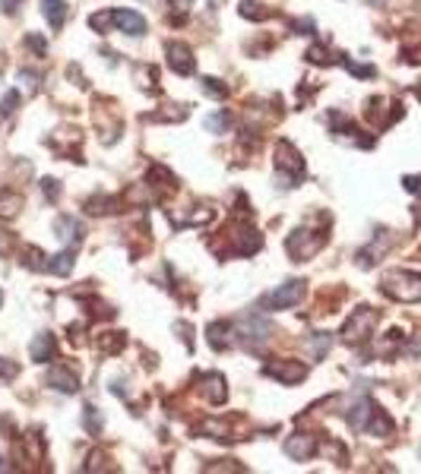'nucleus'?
Masks as SVG:
<instances>
[{
	"label": "nucleus",
	"mask_w": 421,
	"mask_h": 474,
	"mask_svg": "<svg viewBox=\"0 0 421 474\" xmlns=\"http://www.w3.org/2000/svg\"><path fill=\"white\" fill-rule=\"evenodd\" d=\"M383 294L402 303H421V275L408 269H389L380 282Z\"/></svg>",
	"instance_id": "f257e3e1"
},
{
	"label": "nucleus",
	"mask_w": 421,
	"mask_h": 474,
	"mask_svg": "<svg viewBox=\"0 0 421 474\" xmlns=\"http://www.w3.org/2000/svg\"><path fill=\"white\" fill-rule=\"evenodd\" d=\"M276 180H279V187H294V183L304 177V158H301V152L294 149L288 139H279L276 143Z\"/></svg>",
	"instance_id": "f03ea898"
},
{
	"label": "nucleus",
	"mask_w": 421,
	"mask_h": 474,
	"mask_svg": "<svg viewBox=\"0 0 421 474\" xmlns=\"http://www.w3.org/2000/svg\"><path fill=\"white\" fill-rule=\"evenodd\" d=\"M377 320H380V313H377V310H370V307L351 310V316L345 320V326H342V341H345V345H364V341L374 335Z\"/></svg>",
	"instance_id": "7ed1b4c3"
},
{
	"label": "nucleus",
	"mask_w": 421,
	"mask_h": 474,
	"mask_svg": "<svg viewBox=\"0 0 421 474\" xmlns=\"http://www.w3.org/2000/svg\"><path fill=\"white\" fill-rule=\"evenodd\" d=\"M323 244H326V234H323V231H311V228H298V231H294L292 237L285 240V250H288V256H292L294 263H301V259L317 256V253L323 250Z\"/></svg>",
	"instance_id": "20e7f679"
},
{
	"label": "nucleus",
	"mask_w": 421,
	"mask_h": 474,
	"mask_svg": "<svg viewBox=\"0 0 421 474\" xmlns=\"http://www.w3.org/2000/svg\"><path fill=\"white\" fill-rule=\"evenodd\" d=\"M263 373L282 386H298L307 376V364H301V360H273V364L263 367Z\"/></svg>",
	"instance_id": "39448f33"
},
{
	"label": "nucleus",
	"mask_w": 421,
	"mask_h": 474,
	"mask_svg": "<svg viewBox=\"0 0 421 474\" xmlns=\"http://www.w3.org/2000/svg\"><path fill=\"white\" fill-rule=\"evenodd\" d=\"M197 386H200V395L209 404H222L228 398V383H225L222 373H200Z\"/></svg>",
	"instance_id": "423d86ee"
},
{
	"label": "nucleus",
	"mask_w": 421,
	"mask_h": 474,
	"mask_svg": "<svg viewBox=\"0 0 421 474\" xmlns=\"http://www.w3.org/2000/svg\"><path fill=\"white\" fill-rule=\"evenodd\" d=\"M301 294H304V282L288 278L285 284H279V288L269 294V307L273 310H288V307H294V303H301Z\"/></svg>",
	"instance_id": "0eeeda50"
},
{
	"label": "nucleus",
	"mask_w": 421,
	"mask_h": 474,
	"mask_svg": "<svg viewBox=\"0 0 421 474\" xmlns=\"http://www.w3.org/2000/svg\"><path fill=\"white\" fill-rule=\"evenodd\" d=\"M317 436L313 433H292L285 440V455L288 459H294V461H307V459H313L317 455Z\"/></svg>",
	"instance_id": "6e6552de"
},
{
	"label": "nucleus",
	"mask_w": 421,
	"mask_h": 474,
	"mask_svg": "<svg viewBox=\"0 0 421 474\" xmlns=\"http://www.w3.org/2000/svg\"><path fill=\"white\" fill-rule=\"evenodd\" d=\"M165 54H168V67H171L178 76H190L193 70H197V63H193V51L187 48L184 41H171L165 48Z\"/></svg>",
	"instance_id": "1a4fd4ad"
},
{
	"label": "nucleus",
	"mask_w": 421,
	"mask_h": 474,
	"mask_svg": "<svg viewBox=\"0 0 421 474\" xmlns=\"http://www.w3.org/2000/svg\"><path fill=\"white\" fill-rule=\"evenodd\" d=\"M260 246H263V234L257 228H238L231 234V250L238 256H254V253H260Z\"/></svg>",
	"instance_id": "9d476101"
},
{
	"label": "nucleus",
	"mask_w": 421,
	"mask_h": 474,
	"mask_svg": "<svg viewBox=\"0 0 421 474\" xmlns=\"http://www.w3.org/2000/svg\"><path fill=\"white\" fill-rule=\"evenodd\" d=\"M238 332L247 338V345H260V341H266L273 335V326H269V320H260V316H244L238 322Z\"/></svg>",
	"instance_id": "9b49d317"
},
{
	"label": "nucleus",
	"mask_w": 421,
	"mask_h": 474,
	"mask_svg": "<svg viewBox=\"0 0 421 474\" xmlns=\"http://www.w3.org/2000/svg\"><path fill=\"white\" fill-rule=\"evenodd\" d=\"M115 29H121L130 38H140L146 35V19L136 10H115Z\"/></svg>",
	"instance_id": "f8f14e48"
},
{
	"label": "nucleus",
	"mask_w": 421,
	"mask_h": 474,
	"mask_svg": "<svg viewBox=\"0 0 421 474\" xmlns=\"http://www.w3.org/2000/svg\"><path fill=\"white\" fill-rule=\"evenodd\" d=\"M48 386H54V389L64 392V395H73V392H79L77 373L67 370V367H51V370H48Z\"/></svg>",
	"instance_id": "ddd939ff"
},
{
	"label": "nucleus",
	"mask_w": 421,
	"mask_h": 474,
	"mask_svg": "<svg viewBox=\"0 0 421 474\" xmlns=\"http://www.w3.org/2000/svg\"><path fill=\"white\" fill-rule=\"evenodd\" d=\"M54 231H58V237L64 240L67 246H77L79 240H83V225H79V218H73V215H60V218L54 221Z\"/></svg>",
	"instance_id": "4468645a"
},
{
	"label": "nucleus",
	"mask_w": 421,
	"mask_h": 474,
	"mask_svg": "<svg viewBox=\"0 0 421 474\" xmlns=\"http://www.w3.org/2000/svg\"><path fill=\"white\" fill-rule=\"evenodd\" d=\"M146 180H149V187L155 190V196L178 190V177H174L168 168H162V164H153V168H149V177H146Z\"/></svg>",
	"instance_id": "2eb2a0df"
},
{
	"label": "nucleus",
	"mask_w": 421,
	"mask_h": 474,
	"mask_svg": "<svg viewBox=\"0 0 421 474\" xmlns=\"http://www.w3.org/2000/svg\"><path fill=\"white\" fill-rule=\"evenodd\" d=\"M58 357V338L51 332H41L39 338L32 341V360L35 364H48V360Z\"/></svg>",
	"instance_id": "dca6fc26"
},
{
	"label": "nucleus",
	"mask_w": 421,
	"mask_h": 474,
	"mask_svg": "<svg viewBox=\"0 0 421 474\" xmlns=\"http://www.w3.org/2000/svg\"><path fill=\"white\" fill-rule=\"evenodd\" d=\"M387 246H389V234L380 231V240H374L370 246H364V250L358 253V265H361V269H370V265H374L377 259L387 253Z\"/></svg>",
	"instance_id": "f3484780"
},
{
	"label": "nucleus",
	"mask_w": 421,
	"mask_h": 474,
	"mask_svg": "<svg viewBox=\"0 0 421 474\" xmlns=\"http://www.w3.org/2000/svg\"><path fill=\"white\" fill-rule=\"evenodd\" d=\"M41 13H45V19H48L51 29H64L70 6H67L64 0H41Z\"/></svg>",
	"instance_id": "a211bd4d"
},
{
	"label": "nucleus",
	"mask_w": 421,
	"mask_h": 474,
	"mask_svg": "<svg viewBox=\"0 0 421 474\" xmlns=\"http://www.w3.org/2000/svg\"><path fill=\"white\" fill-rule=\"evenodd\" d=\"M370 411H374V402H370V398H358V402L349 408V423H351V430H364V427H368Z\"/></svg>",
	"instance_id": "6ab92c4d"
},
{
	"label": "nucleus",
	"mask_w": 421,
	"mask_h": 474,
	"mask_svg": "<svg viewBox=\"0 0 421 474\" xmlns=\"http://www.w3.org/2000/svg\"><path fill=\"white\" fill-rule=\"evenodd\" d=\"M22 193H16V190H4L0 193V218L4 221H10V218H16L20 215V209H22Z\"/></svg>",
	"instance_id": "aec40b11"
},
{
	"label": "nucleus",
	"mask_w": 421,
	"mask_h": 474,
	"mask_svg": "<svg viewBox=\"0 0 421 474\" xmlns=\"http://www.w3.org/2000/svg\"><path fill=\"white\" fill-rule=\"evenodd\" d=\"M364 433H374V436H389V433H393V421L387 417V411L374 404V411H370V421H368V427H364Z\"/></svg>",
	"instance_id": "412c9836"
},
{
	"label": "nucleus",
	"mask_w": 421,
	"mask_h": 474,
	"mask_svg": "<svg viewBox=\"0 0 421 474\" xmlns=\"http://www.w3.org/2000/svg\"><path fill=\"white\" fill-rule=\"evenodd\" d=\"M197 430L203 436H209V440H228V423L222 417H206V421H200Z\"/></svg>",
	"instance_id": "4be33fe9"
},
{
	"label": "nucleus",
	"mask_w": 421,
	"mask_h": 474,
	"mask_svg": "<svg viewBox=\"0 0 421 474\" xmlns=\"http://www.w3.org/2000/svg\"><path fill=\"white\" fill-rule=\"evenodd\" d=\"M45 272H51V275H70L73 272V250H64V253H58V256H51L45 265Z\"/></svg>",
	"instance_id": "5701e85b"
},
{
	"label": "nucleus",
	"mask_w": 421,
	"mask_h": 474,
	"mask_svg": "<svg viewBox=\"0 0 421 474\" xmlns=\"http://www.w3.org/2000/svg\"><path fill=\"white\" fill-rule=\"evenodd\" d=\"M124 345H127L124 332H105V335H98V338H96V348H98L102 354H117Z\"/></svg>",
	"instance_id": "b1692460"
},
{
	"label": "nucleus",
	"mask_w": 421,
	"mask_h": 474,
	"mask_svg": "<svg viewBox=\"0 0 421 474\" xmlns=\"http://www.w3.org/2000/svg\"><path fill=\"white\" fill-rule=\"evenodd\" d=\"M228 332L231 326L228 322H209V329H206V335H209V345L216 348V351H222V348H228Z\"/></svg>",
	"instance_id": "393cba45"
},
{
	"label": "nucleus",
	"mask_w": 421,
	"mask_h": 474,
	"mask_svg": "<svg viewBox=\"0 0 421 474\" xmlns=\"http://www.w3.org/2000/svg\"><path fill=\"white\" fill-rule=\"evenodd\" d=\"M115 206H117L115 196H92V199L86 202V212L89 215H108V212H115Z\"/></svg>",
	"instance_id": "a878e982"
},
{
	"label": "nucleus",
	"mask_w": 421,
	"mask_h": 474,
	"mask_svg": "<svg viewBox=\"0 0 421 474\" xmlns=\"http://www.w3.org/2000/svg\"><path fill=\"white\" fill-rule=\"evenodd\" d=\"M330 348H332L330 332H313L311 335V354H313V360H323L326 354H330Z\"/></svg>",
	"instance_id": "bb28decb"
},
{
	"label": "nucleus",
	"mask_w": 421,
	"mask_h": 474,
	"mask_svg": "<svg viewBox=\"0 0 421 474\" xmlns=\"http://www.w3.org/2000/svg\"><path fill=\"white\" fill-rule=\"evenodd\" d=\"M89 25L96 32H102V35H108L111 29H115V10H102V13H92L89 16Z\"/></svg>",
	"instance_id": "cd10ccee"
},
{
	"label": "nucleus",
	"mask_w": 421,
	"mask_h": 474,
	"mask_svg": "<svg viewBox=\"0 0 421 474\" xmlns=\"http://www.w3.org/2000/svg\"><path fill=\"white\" fill-rule=\"evenodd\" d=\"M26 269H45L48 265V259H45V253L39 250V246H22V259H20Z\"/></svg>",
	"instance_id": "c85d7f7f"
},
{
	"label": "nucleus",
	"mask_w": 421,
	"mask_h": 474,
	"mask_svg": "<svg viewBox=\"0 0 421 474\" xmlns=\"http://www.w3.org/2000/svg\"><path fill=\"white\" fill-rule=\"evenodd\" d=\"M206 130L209 133H228L231 130V114L228 111H216L206 117Z\"/></svg>",
	"instance_id": "c756f323"
},
{
	"label": "nucleus",
	"mask_w": 421,
	"mask_h": 474,
	"mask_svg": "<svg viewBox=\"0 0 421 474\" xmlns=\"http://www.w3.org/2000/svg\"><path fill=\"white\" fill-rule=\"evenodd\" d=\"M83 427L89 430L92 436H98V433H102V427H105L102 414H98V411L92 408V404H86V408H83Z\"/></svg>",
	"instance_id": "7c9ffc66"
},
{
	"label": "nucleus",
	"mask_w": 421,
	"mask_h": 474,
	"mask_svg": "<svg viewBox=\"0 0 421 474\" xmlns=\"http://www.w3.org/2000/svg\"><path fill=\"white\" fill-rule=\"evenodd\" d=\"M200 88H203L206 95H212V98H225V95H228V86H225L222 79H216V76H203V79H200Z\"/></svg>",
	"instance_id": "2f4dec72"
},
{
	"label": "nucleus",
	"mask_w": 421,
	"mask_h": 474,
	"mask_svg": "<svg viewBox=\"0 0 421 474\" xmlns=\"http://www.w3.org/2000/svg\"><path fill=\"white\" fill-rule=\"evenodd\" d=\"M241 16L244 19H254V22H263V19L269 16V10H263L260 0H244V4H241Z\"/></svg>",
	"instance_id": "473e14b6"
},
{
	"label": "nucleus",
	"mask_w": 421,
	"mask_h": 474,
	"mask_svg": "<svg viewBox=\"0 0 421 474\" xmlns=\"http://www.w3.org/2000/svg\"><path fill=\"white\" fill-rule=\"evenodd\" d=\"M307 60H311V63H317V67H323V63L330 67V63H336V57H332L330 51L323 48V44H313V48L307 51Z\"/></svg>",
	"instance_id": "72a5a7b5"
},
{
	"label": "nucleus",
	"mask_w": 421,
	"mask_h": 474,
	"mask_svg": "<svg viewBox=\"0 0 421 474\" xmlns=\"http://www.w3.org/2000/svg\"><path fill=\"white\" fill-rule=\"evenodd\" d=\"M136 79H140L143 88H153V92H159V86H155V70L153 67H136Z\"/></svg>",
	"instance_id": "f704fd0d"
},
{
	"label": "nucleus",
	"mask_w": 421,
	"mask_h": 474,
	"mask_svg": "<svg viewBox=\"0 0 421 474\" xmlns=\"http://www.w3.org/2000/svg\"><path fill=\"white\" fill-rule=\"evenodd\" d=\"M20 376V364L16 360H10V357H0V379H16Z\"/></svg>",
	"instance_id": "c9c22d12"
},
{
	"label": "nucleus",
	"mask_w": 421,
	"mask_h": 474,
	"mask_svg": "<svg viewBox=\"0 0 421 474\" xmlns=\"http://www.w3.org/2000/svg\"><path fill=\"white\" fill-rule=\"evenodd\" d=\"M16 105H20V92H7L4 101H0V117H10L16 111Z\"/></svg>",
	"instance_id": "e433bc0d"
},
{
	"label": "nucleus",
	"mask_w": 421,
	"mask_h": 474,
	"mask_svg": "<svg viewBox=\"0 0 421 474\" xmlns=\"http://www.w3.org/2000/svg\"><path fill=\"white\" fill-rule=\"evenodd\" d=\"M168 4H171V13L174 10H178V16H171V22H184V19H187V13H190V4H193V0H168Z\"/></svg>",
	"instance_id": "4c0bfd02"
},
{
	"label": "nucleus",
	"mask_w": 421,
	"mask_h": 474,
	"mask_svg": "<svg viewBox=\"0 0 421 474\" xmlns=\"http://www.w3.org/2000/svg\"><path fill=\"white\" fill-rule=\"evenodd\" d=\"M216 218V212H212V209H200V212H190V218L184 221V225H209V221Z\"/></svg>",
	"instance_id": "58836bf2"
},
{
	"label": "nucleus",
	"mask_w": 421,
	"mask_h": 474,
	"mask_svg": "<svg viewBox=\"0 0 421 474\" xmlns=\"http://www.w3.org/2000/svg\"><path fill=\"white\" fill-rule=\"evenodd\" d=\"M342 63H345V70H349V73L361 76V79H370V76L377 73L374 67H364V63H355V60H342Z\"/></svg>",
	"instance_id": "ea45409f"
},
{
	"label": "nucleus",
	"mask_w": 421,
	"mask_h": 474,
	"mask_svg": "<svg viewBox=\"0 0 421 474\" xmlns=\"http://www.w3.org/2000/svg\"><path fill=\"white\" fill-rule=\"evenodd\" d=\"M41 193H45L51 202H58V199H60V187H58V180H54V177H45V180H41Z\"/></svg>",
	"instance_id": "a19ab883"
},
{
	"label": "nucleus",
	"mask_w": 421,
	"mask_h": 474,
	"mask_svg": "<svg viewBox=\"0 0 421 474\" xmlns=\"http://www.w3.org/2000/svg\"><path fill=\"white\" fill-rule=\"evenodd\" d=\"M26 44L35 51V54H48V41L41 35H35V32H32V35H26Z\"/></svg>",
	"instance_id": "79ce46f5"
},
{
	"label": "nucleus",
	"mask_w": 421,
	"mask_h": 474,
	"mask_svg": "<svg viewBox=\"0 0 421 474\" xmlns=\"http://www.w3.org/2000/svg\"><path fill=\"white\" fill-rule=\"evenodd\" d=\"M203 471H206V474H216V471H244V468H241V465H235V461L228 459L225 465H206Z\"/></svg>",
	"instance_id": "37998d69"
},
{
	"label": "nucleus",
	"mask_w": 421,
	"mask_h": 474,
	"mask_svg": "<svg viewBox=\"0 0 421 474\" xmlns=\"http://www.w3.org/2000/svg\"><path fill=\"white\" fill-rule=\"evenodd\" d=\"M16 246V237L10 231H0V256H4V253H10Z\"/></svg>",
	"instance_id": "c03bdc74"
},
{
	"label": "nucleus",
	"mask_w": 421,
	"mask_h": 474,
	"mask_svg": "<svg viewBox=\"0 0 421 474\" xmlns=\"http://www.w3.org/2000/svg\"><path fill=\"white\" fill-rule=\"evenodd\" d=\"M402 187H406L408 193L421 196V174H415V177H406V180H402Z\"/></svg>",
	"instance_id": "a18cd8bd"
},
{
	"label": "nucleus",
	"mask_w": 421,
	"mask_h": 474,
	"mask_svg": "<svg viewBox=\"0 0 421 474\" xmlns=\"http://www.w3.org/2000/svg\"><path fill=\"white\" fill-rule=\"evenodd\" d=\"M102 461H105V455H102V452H92V455H89V461L83 465V471H96V468H102Z\"/></svg>",
	"instance_id": "49530a36"
},
{
	"label": "nucleus",
	"mask_w": 421,
	"mask_h": 474,
	"mask_svg": "<svg viewBox=\"0 0 421 474\" xmlns=\"http://www.w3.org/2000/svg\"><path fill=\"white\" fill-rule=\"evenodd\" d=\"M20 79H26L29 82V88H39V73H32V70H20Z\"/></svg>",
	"instance_id": "de8ad7c7"
},
{
	"label": "nucleus",
	"mask_w": 421,
	"mask_h": 474,
	"mask_svg": "<svg viewBox=\"0 0 421 474\" xmlns=\"http://www.w3.org/2000/svg\"><path fill=\"white\" fill-rule=\"evenodd\" d=\"M0 6H4V13H16L22 6V0H0Z\"/></svg>",
	"instance_id": "09e8293b"
},
{
	"label": "nucleus",
	"mask_w": 421,
	"mask_h": 474,
	"mask_svg": "<svg viewBox=\"0 0 421 474\" xmlns=\"http://www.w3.org/2000/svg\"><path fill=\"white\" fill-rule=\"evenodd\" d=\"M0 471H7V461H4V455H0Z\"/></svg>",
	"instance_id": "8fccbe9b"
},
{
	"label": "nucleus",
	"mask_w": 421,
	"mask_h": 474,
	"mask_svg": "<svg viewBox=\"0 0 421 474\" xmlns=\"http://www.w3.org/2000/svg\"><path fill=\"white\" fill-rule=\"evenodd\" d=\"M209 4H212V6H219V4H222V0H209Z\"/></svg>",
	"instance_id": "3c124183"
},
{
	"label": "nucleus",
	"mask_w": 421,
	"mask_h": 474,
	"mask_svg": "<svg viewBox=\"0 0 421 474\" xmlns=\"http://www.w3.org/2000/svg\"><path fill=\"white\" fill-rule=\"evenodd\" d=\"M418 101H421V88H418Z\"/></svg>",
	"instance_id": "603ef678"
},
{
	"label": "nucleus",
	"mask_w": 421,
	"mask_h": 474,
	"mask_svg": "<svg viewBox=\"0 0 421 474\" xmlns=\"http://www.w3.org/2000/svg\"><path fill=\"white\" fill-rule=\"evenodd\" d=\"M0 301H4V294H0Z\"/></svg>",
	"instance_id": "864d4df0"
}]
</instances>
